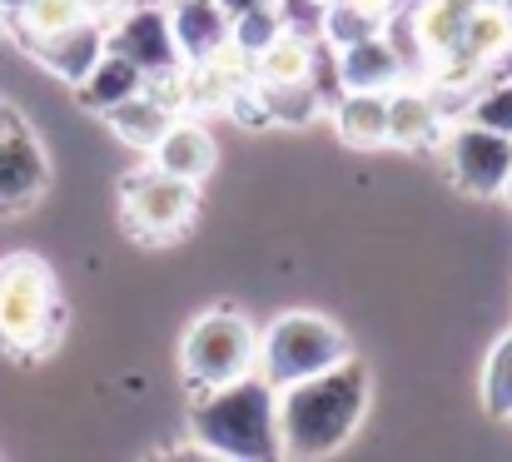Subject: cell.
<instances>
[{
  "label": "cell",
  "mask_w": 512,
  "mask_h": 462,
  "mask_svg": "<svg viewBox=\"0 0 512 462\" xmlns=\"http://www.w3.org/2000/svg\"><path fill=\"white\" fill-rule=\"evenodd\" d=\"M368 398H373V378L353 353L314 378L279 388V458H334L358 433Z\"/></svg>",
  "instance_id": "obj_1"
},
{
  "label": "cell",
  "mask_w": 512,
  "mask_h": 462,
  "mask_svg": "<svg viewBox=\"0 0 512 462\" xmlns=\"http://www.w3.org/2000/svg\"><path fill=\"white\" fill-rule=\"evenodd\" d=\"M189 438H194V453H204V458H279V388H269L259 373H244L224 388L194 393Z\"/></svg>",
  "instance_id": "obj_2"
},
{
  "label": "cell",
  "mask_w": 512,
  "mask_h": 462,
  "mask_svg": "<svg viewBox=\"0 0 512 462\" xmlns=\"http://www.w3.org/2000/svg\"><path fill=\"white\" fill-rule=\"evenodd\" d=\"M60 328H65V304L50 264L35 254L0 259V348L40 358L60 343Z\"/></svg>",
  "instance_id": "obj_3"
},
{
  "label": "cell",
  "mask_w": 512,
  "mask_h": 462,
  "mask_svg": "<svg viewBox=\"0 0 512 462\" xmlns=\"http://www.w3.org/2000/svg\"><path fill=\"white\" fill-rule=\"evenodd\" d=\"M179 368H184L189 393L224 388L259 368V328L239 308H209L189 323V333L179 343Z\"/></svg>",
  "instance_id": "obj_4"
},
{
  "label": "cell",
  "mask_w": 512,
  "mask_h": 462,
  "mask_svg": "<svg viewBox=\"0 0 512 462\" xmlns=\"http://www.w3.org/2000/svg\"><path fill=\"white\" fill-rule=\"evenodd\" d=\"M353 348H348V333H343L334 318L324 313H309V308H294L284 318H274L264 333H259V378L269 388H289L299 378H314L324 368L343 363Z\"/></svg>",
  "instance_id": "obj_5"
},
{
  "label": "cell",
  "mask_w": 512,
  "mask_h": 462,
  "mask_svg": "<svg viewBox=\"0 0 512 462\" xmlns=\"http://www.w3.org/2000/svg\"><path fill=\"white\" fill-rule=\"evenodd\" d=\"M194 219V184L150 169H135L120 184V224L125 234H135L140 244H165L184 224Z\"/></svg>",
  "instance_id": "obj_6"
},
{
  "label": "cell",
  "mask_w": 512,
  "mask_h": 462,
  "mask_svg": "<svg viewBox=\"0 0 512 462\" xmlns=\"http://www.w3.org/2000/svg\"><path fill=\"white\" fill-rule=\"evenodd\" d=\"M443 164H448V179L458 194L468 199H503L512 174V140L498 130H483L473 120H458L448 125L443 135Z\"/></svg>",
  "instance_id": "obj_7"
},
{
  "label": "cell",
  "mask_w": 512,
  "mask_h": 462,
  "mask_svg": "<svg viewBox=\"0 0 512 462\" xmlns=\"http://www.w3.org/2000/svg\"><path fill=\"white\" fill-rule=\"evenodd\" d=\"M110 50H120L125 60H135L150 75L184 65L179 60V45H174L170 30V5H150V0H130L115 20H110Z\"/></svg>",
  "instance_id": "obj_8"
},
{
  "label": "cell",
  "mask_w": 512,
  "mask_h": 462,
  "mask_svg": "<svg viewBox=\"0 0 512 462\" xmlns=\"http://www.w3.org/2000/svg\"><path fill=\"white\" fill-rule=\"evenodd\" d=\"M448 135V105L443 95L428 85H408L398 80L388 90V145L398 150H438Z\"/></svg>",
  "instance_id": "obj_9"
},
{
  "label": "cell",
  "mask_w": 512,
  "mask_h": 462,
  "mask_svg": "<svg viewBox=\"0 0 512 462\" xmlns=\"http://www.w3.org/2000/svg\"><path fill=\"white\" fill-rule=\"evenodd\" d=\"M45 184H50V159L40 150V140L20 125V115H15V125L5 130V140H0V214H10V209H30L40 194H45Z\"/></svg>",
  "instance_id": "obj_10"
},
{
  "label": "cell",
  "mask_w": 512,
  "mask_h": 462,
  "mask_svg": "<svg viewBox=\"0 0 512 462\" xmlns=\"http://www.w3.org/2000/svg\"><path fill=\"white\" fill-rule=\"evenodd\" d=\"M105 50H110V25L95 20V15H85V20H75V25H65V30H55V35H45V40L30 45V55L55 80H65V85H80Z\"/></svg>",
  "instance_id": "obj_11"
},
{
  "label": "cell",
  "mask_w": 512,
  "mask_h": 462,
  "mask_svg": "<svg viewBox=\"0 0 512 462\" xmlns=\"http://www.w3.org/2000/svg\"><path fill=\"white\" fill-rule=\"evenodd\" d=\"M214 159H219V145H214V135L194 115H174V125L160 135V145L150 150V164L160 174H174V179H184L194 189L214 174Z\"/></svg>",
  "instance_id": "obj_12"
},
{
  "label": "cell",
  "mask_w": 512,
  "mask_h": 462,
  "mask_svg": "<svg viewBox=\"0 0 512 462\" xmlns=\"http://www.w3.org/2000/svg\"><path fill=\"white\" fill-rule=\"evenodd\" d=\"M334 80H339V90H393L408 75H403L393 40L378 30V35L348 45V50H334Z\"/></svg>",
  "instance_id": "obj_13"
},
{
  "label": "cell",
  "mask_w": 512,
  "mask_h": 462,
  "mask_svg": "<svg viewBox=\"0 0 512 462\" xmlns=\"http://www.w3.org/2000/svg\"><path fill=\"white\" fill-rule=\"evenodd\" d=\"M170 30L179 60L199 65L229 40V10L219 0H170Z\"/></svg>",
  "instance_id": "obj_14"
},
{
  "label": "cell",
  "mask_w": 512,
  "mask_h": 462,
  "mask_svg": "<svg viewBox=\"0 0 512 462\" xmlns=\"http://www.w3.org/2000/svg\"><path fill=\"white\" fill-rule=\"evenodd\" d=\"M249 100L259 110V125H309L324 110L319 80H254Z\"/></svg>",
  "instance_id": "obj_15"
},
{
  "label": "cell",
  "mask_w": 512,
  "mask_h": 462,
  "mask_svg": "<svg viewBox=\"0 0 512 462\" xmlns=\"http://www.w3.org/2000/svg\"><path fill=\"white\" fill-rule=\"evenodd\" d=\"M140 90H145V70H140L135 60H125L120 50H105V55L90 65V75L75 85V100H80L85 110L105 115V110H115L120 100H130V95H140Z\"/></svg>",
  "instance_id": "obj_16"
},
{
  "label": "cell",
  "mask_w": 512,
  "mask_h": 462,
  "mask_svg": "<svg viewBox=\"0 0 512 462\" xmlns=\"http://www.w3.org/2000/svg\"><path fill=\"white\" fill-rule=\"evenodd\" d=\"M334 125L353 150L388 145V90H343L334 100Z\"/></svg>",
  "instance_id": "obj_17"
},
{
  "label": "cell",
  "mask_w": 512,
  "mask_h": 462,
  "mask_svg": "<svg viewBox=\"0 0 512 462\" xmlns=\"http://www.w3.org/2000/svg\"><path fill=\"white\" fill-rule=\"evenodd\" d=\"M105 120H110V135H115L120 145L150 154L155 145H160V135L174 125V110H170V105H160L150 90H140V95L120 100L115 110H105Z\"/></svg>",
  "instance_id": "obj_18"
},
{
  "label": "cell",
  "mask_w": 512,
  "mask_h": 462,
  "mask_svg": "<svg viewBox=\"0 0 512 462\" xmlns=\"http://www.w3.org/2000/svg\"><path fill=\"white\" fill-rule=\"evenodd\" d=\"M319 35L304 30H279L259 55H254V80H314L319 75Z\"/></svg>",
  "instance_id": "obj_19"
},
{
  "label": "cell",
  "mask_w": 512,
  "mask_h": 462,
  "mask_svg": "<svg viewBox=\"0 0 512 462\" xmlns=\"http://www.w3.org/2000/svg\"><path fill=\"white\" fill-rule=\"evenodd\" d=\"M85 15H90L85 0H25V5L5 20V30H15V40L30 50L35 40H45V35H55V30L85 20Z\"/></svg>",
  "instance_id": "obj_20"
},
{
  "label": "cell",
  "mask_w": 512,
  "mask_h": 462,
  "mask_svg": "<svg viewBox=\"0 0 512 462\" xmlns=\"http://www.w3.org/2000/svg\"><path fill=\"white\" fill-rule=\"evenodd\" d=\"M378 30H383V20L368 15V10H358L353 0H329V5H324V20H319V40H324L329 50H348V45L378 35Z\"/></svg>",
  "instance_id": "obj_21"
},
{
  "label": "cell",
  "mask_w": 512,
  "mask_h": 462,
  "mask_svg": "<svg viewBox=\"0 0 512 462\" xmlns=\"http://www.w3.org/2000/svg\"><path fill=\"white\" fill-rule=\"evenodd\" d=\"M483 413L498 418V423H512V333H503L483 363Z\"/></svg>",
  "instance_id": "obj_22"
},
{
  "label": "cell",
  "mask_w": 512,
  "mask_h": 462,
  "mask_svg": "<svg viewBox=\"0 0 512 462\" xmlns=\"http://www.w3.org/2000/svg\"><path fill=\"white\" fill-rule=\"evenodd\" d=\"M463 120L483 125V130H498L512 140V75H488V85L468 100Z\"/></svg>",
  "instance_id": "obj_23"
},
{
  "label": "cell",
  "mask_w": 512,
  "mask_h": 462,
  "mask_svg": "<svg viewBox=\"0 0 512 462\" xmlns=\"http://www.w3.org/2000/svg\"><path fill=\"white\" fill-rule=\"evenodd\" d=\"M279 30H284V15H279L274 0H269V5H254V10H239V15L229 20V40H234L244 55H259Z\"/></svg>",
  "instance_id": "obj_24"
},
{
  "label": "cell",
  "mask_w": 512,
  "mask_h": 462,
  "mask_svg": "<svg viewBox=\"0 0 512 462\" xmlns=\"http://www.w3.org/2000/svg\"><path fill=\"white\" fill-rule=\"evenodd\" d=\"M125 5H130V0H85V10H90L95 20H105V25H110V20H115Z\"/></svg>",
  "instance_id": "obj_25"
},
{
  "label": "cell",
  "mask_w": 512,
  "mask_h": 462,
  "mask_svg": "<svg viewBox=\"0 0 512 462\" xmlns=\"http://www.w3.org/2000/svg\"><path fill=\"white\" fill-rule=\"evenodd\" d=\"M358 10H368V15H378V20H388L393 10H403V0H353Z\"/></svg>",
  "instance_id": "obj_26"
},
{
  "label": "cell",
  "mask_w": 512,
  "mask_h": 462,
  "mask_svg": "<svg viewBox=\"0 0 512 462\" xmlns=\"http://www.w3.org/2000/svg\"><path fill=\"white\" fill-rule=\"evenodd\" d=\"M224 10H229V20L239 15V10H254V5H269V0H219Z\"/></svg>",
  "instance_id": "obj_27"
},
{
  "label": "cell",
  "mask_w": 512,
  "mask_h": 462,
  "mask_svg": "<svg viewBox=\"0 0 512 462\" xmlns=\"http://www.w3.org/2000/svg\"><path fill=\"white\" fill-rule=\"evenodd\" d=\"M10 125H15V110L0 100V140H5V130H10Z\"/></svg>",
  "instance_id": "obj_28"
},
{
  "label": "cell",
  "mask_w": 512,
  "mask_h": 462,
  "mask_svg": "<svg viewBox=\"0 0 512 462\" xmlns=\"http://www.w3.org/2000/svg\"><path fill=\"white\" fill-rule=\"evenodd\" d=\"M20 5H25V0H0V10H5V20H10V15H15Z\"/></svg>",
  "instance_id": "obj_29"
},
{
  "label": "cell",
  "mask_w": 512,
  "mask_h": 462,
  "mask_svg": "<svg viewBox=\"0 0 512 462\" xmlns=\"http://www.w3.org/2000/svg\"><path fill=\"white\" fill-rule=\"evenodd\" d=\"M503 199H508V204H512V174H508V189H503Z\"/></svg>",
  "instance_id": "obj_30"
},
{
  "label": "cell",
  "mask_w": 512,
  "mask_h": 462,
  "mask_svg": "<svg viewBox=\"0 0 512 462\" xmlns=\"http://www.w3.org/2000/svg\"><path fill=\"white\" fill-rule=\"evenodd\" d=\"M498 5H503V10H508V15H512V0H498Z\"/></svg>",
  "instance_id": "obj_31"
},
{
  "label": "cell",
  "mask_w": 512,
  "mask_h": 462,
  "mask_svg": "<svg viewBox=\"0 0 512 462\" xmlns=\"http://www.w3.org/2000/svg\"><path fill=\"white\" fill-rule=\"evenodd\" d=\"M0 30H5V10H0Z\"/></svg>",
  "instance_id": "obj_32"
},
{
  "label": "cell",
  "mask_w": 512,
  "mask_h": 462,
  "mask_svg": "<svg viewBox=\"0 0 512 462\" xmlns=\"http://www.w3.org/2000/svg\"><path fill=\"white\" fill-rule=\"evenodd\" d=\"M319 5H329V0H319Z\"/></svg>",
  "instance_id": "obj_33"
}]
</instances>
